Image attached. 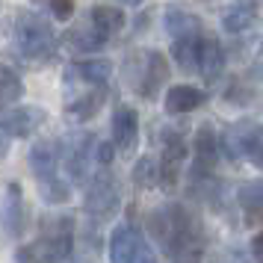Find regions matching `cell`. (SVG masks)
<instances>
[{"label":"cell","instance_id":"1","mask_svg":"<svg viewBox=\"0 0 263 263\" xmlns=\"http://www.w3.org/2000/svg\"><path fill=\"white\" fill-rule=\"evenodd\" d=\"M148 231L154 242L172 260H198L207 249V237L198 216L190 213L183 204L166 201L148 213Z\"/></svg>","mask_w":263,"mask_h":263},{"label":"cell","instance_id":"2","mask_svg":"<svg viewBox=\"0 0 263 263\" xmlns=\"http://www.w3.org/2000/svg\"><path fill=\"white\" fill-rule=\"evenodd\" d=\"M12 42L18 60H24L27 65H48L57 57V30L33 9H21L15 15L12 27Z\"/></svg>","mask_w":263,"mask_h":263},{"label":"cell","instance_id":"3","mask_svg":"<svg viewBox=\"0 0 263 263\" xmlns=\"http://www.w3.org/2000/svg\"><path fill=\"white\" fill-rule=\"evenodd\" d=\"M30 172L39 183V192L48 204H62L71 195V180L62 178V142L60 139H39L30 148Z\"/></svg>","mask_w":263,"mask_h":263},{"label":"cell","instance_id":"4","mask_svg":"<svg viewBox=\"0 0 263 263\" xmlns=\"http://www.w3.org/2000/svg\"><path fill=\"white\" fill-rule=\"evenodd\" d=\"M74 251V219L71 216H48L39 225V237L24 246L18 260H68Z\"/></svg>","mask_w":263,"mask_h":263},{"label":"cell","instance_id":"5","mask_svg":"<svg viewBox=\"0 0 263 263\" xmlns=\"http://www.w3.org/2000/svg\"><path fill=\"white\" fill-rule=\"evenodd\" d=\"M127 80L136 95L154 101L168 80V62L160 50H136L127 60Z\"/></svg>","mask_w":263,"mask_h":263},{"label":"cell","instance_id":"6","mask_svg":"<svg viewBox=\"0 0 263 263\" xmlns=\"http://www.w3.org/2000/svg\"><path fill=\"white\" fill-rule=\"evenodd\" d=\"M107 257L112 263H151L157 260L154 249L148 246V237L142 234V228L133 222H119L109 231L107 239Z\"/></svg>","mask_w":263,"mask_h":263},{"label":"cell","instance_id":"7","mask_svg":"<svg viewBox=\"0 0 263 263\" xmlns=\"http://www.w3.org/2000/svg\"><path fill=\"white\" fill-rule=\"evenodd\" d=\"M60 142H62V168H65L68 180L74 186H86L89 178L95 175L92 172V160H98L95 151H92V145H95L92 133L74 130L65 139H60Z\"/></svg>","mask_w":263,"mask_h":263},{"label":"cell","instance_id":"8","mask_svg":"<svg viewBox=\"0 0 263 263\" xmlns=\"http://www.w3.org/2000/svg\"><path fill=\"white\" fill-rule=\"evenodd\" d=\"M83 210L92 219H109L119 210V183L107 166H101V172H95L83 186Z\"/></svg>","mask_w":263,"mask_h":263},{"label":"cell","instance_id":"9","mask_svg":"<svg viewBox=\"0 0 263 263\" xmlns=\"http://www.w3.org/2000/svg\"><path fill=\"white\" fill-rule=\"evenodd\" d=\"M192 163H190V180L195 178H207L213 175L222 157V133H216L210 124H198L195 136H192Z\"/></svg>","mask_w":263,"mask_h":263},{"label":"cell","instance_id":"10","mask_svg":"<svg viewBox=\"0 0 263 263\" xmlns=\"http://www.w3.org/2000/svg\"><path fill=\"white\" fill-rule=\"evenodd\" d=\"M65 89H71L65 98V116L74 121H89L92 116H98L101 104L107 101V83L65 80Z\"/></svg>","mask_w":263,"mask_h":263},{"label":"cell","instance_id":"11","mask_svg":"<svg viewBox=\"0 0 263 263\" xmlns=\"http://www.w3.org/2000/svg\"><path fill=\"white\" fill-rule=\"evenodd\" d=\"M263 136V124L257 119H239L234 124H228L222 130V154L231 160V163H239V160H249L254 145L260 142Z\"/></svg>","mask_w":263,"mask_h":263},{"label":"cell","instance_id":"12","mask_svg":"<svg viewBox=\"0 0 263 263\" xmlns=\"http://www.w3.org/2000/svg\"><path fill=\"white\" fill-rule=\"evenodd\" d=\"M160 186L163 190H175V183L183 175V163H186V139L183 133L175 127H166L160 133Z\"/></svg>","mask_w":263,"mask_h":263},{"label":"cell","instance_id":"13","mask_svg":"<svg viewBox=\"0 0 263 263\" xmlns=\"http://www.w3.org/2000/svg\"><path fill=\"white\" fill-rule=\"evenodd\" d=\"M45 121H48V112L42 107H30V104L6 107L3 121H0V133H6V136H12V139H27V136H33L39 127H45Z\"/></svg>","mask_w":263,"mask_h":263},{"label":"cell","instance_id":"14","mask_svg":"<svg viewBox=\"0 0 263 263\" xmlns=\"http://www.w3.org/2000/svg\"><path fill=\"white\" fill-rule=\"evenodd\" d=\"M27 228V204H24V190L18 180L3 183V234L9 239H18Z\"/></svg>","mask_w":263,"mask_h":263},{"label":"cell","instance_id":"15","mask_svg":"<svg viewBox=\"0 0 263 263\" xmlns=\"http://www.w3.org/2000/svg\"><path fill=\"white\" fill-rule=\"evenodd\" d=\"M107 42H109V36L95 24V21H92V15H86L83 21H77V24L65 33V45H68V50H71V53H80V57L104 50L107 48Z\"/></svg>","mask_w":263,"mask_h":263},{"label":"cell","instance_id":"16","mask_svg":"<svg viewBox=\"0 0 263 263\" xmlns=\"http://www.w3.org/2000/svg\"><path fill=\"white\" fill-rule=\"evenodd\" d=\"M109 133H112V142L121 154H127L136 148V139H139V116L136 109L127 107V104H119L112 109V121H109Z\"/></svg>","mask_w":263,"mask_h":263},{"label":"cell","instance_id":"17","mask_svg":"<svg viewBox=\"0 0 263 263\" xmlns=\"http://www.w3.org/2000/svg\"><path fill=\"white\" fill-rule=\"evenodd\" d=\"M225 65H228V57H225V48H222L219 36L204 33V39H201V57H198V74L204 77V83H207V86L219 83V80H222V74H225Z\"/></svg>","mask_w":263,"mask_h":263},{"label":"cell","instance_id":"18","mask_svg":"<svg viewBox=\"0 0 263 263\" xmlns=\"http://www.w3.org/2000/svg\"><path fill=\"white\" fill-rule=\"evenodd\" d=\"M257 21V0H234L222 9V30L231 36H242Z\"/></svg>","mask_w":263,"mask_h":263},{"label":"cell","instance_id":"19","mask_svg":"<svg viewBox=\"0 0 263 263\" xmlns=\"http://www.w3.org/2000/svg\"><path fill=\"white\" fill-rule=\"evenodd\" d=\"M237 207L246 219V225H263V178L239 183Z\"/></svg>","mask_w":263,"mask_h":263},{"label":"cell","instance_id":"20","mask_svg":"<svg viewBox=\"0 0 263 263\" xmlns=\"http://www.w3.org/2000/svg\"><path fill=\"white\" fill-rule=\"evenodd\" d=\"M201 33H186V36H175L172 39V60L183 74L198 71V57H201Z\"/></svg>","mask_w":263,"mask_h":263},{"label":"cell","instance_id":"21","mask_svg":"<svg viewBox=\"0 0 263 263\" xmlns=\"http://www.w3.org/2000/svg\"><path fill=\"white\" fill-rule=\"evenodd\" d=\"M204 101H207V95L201 89H195L190 83H180V86H168L163 104H166V112H172V116H186V112L201 107Z\"/></svg>","mask_w":263,"mask_h":263},{"label":"cell","instance_id":"22","mask_svg":"<svg viewBox=\"0 0 263 263\" xmlns=\"http://www.w3.org/2000/svg\"><path fill=\"white\" fill-rule=\"evenodd\" d=\"M112 74V62L107 60H80L65 65L62 80H86V83H109Z\"/></svg>","mask_w":263,"mask_h":263},{"label":"cell","instance_id":"23","mask_svg":"<svg viewBox=\"0 0 263 263\" xmlns=\"http://www.w3.org/2000/svg\"><path fill=\"white\" fill-rule=\"evenodd\" d=\"M163 27H166L168 39L175 36H186V33H201L204 24L195 12H186V9H178V6H168L166 15H163Z\"/></svg>","mask_w":263,"mask_h":263},{"label":"cell","instance_id":"24","mask_svg":"<svg viewBox=\"0 0 263 263\" xmlns=\"http://www.w3.org/2000/svg\"><path fill=\"white\" fill-rule=\"evenodd\" d=\"M92 21H95L104 33H107L109 39L116 36V33H121L124 30V24H127V12L121 9V6H109V3H101V6H92Z\"/></svg>","mask_w":263,"mask_h":263},{"label":"cell","instance_id":"25","mask_svg":"<svg viewBox=\"0 0 263 263\" xmlns=\"http://www.w3.org/2000/svg\"><path fill=\"white\" fill-rule=\"evenodd\" d=\"M21 98H24L21 74L15 71L12 65H3V71H0V101H3V107H15Z\"/></svg>","mask_w":263,"mask_h":263},{"label":"cell","instance_id":"26","mask_svg":"<svg viewBox=\"0 0 263 263\" xmlns=\"http://www.w3.org/2000/svg\"><path fill=\"white\" fill-rule=\"evenodd\" d=\"M133 183L139 190H157L160 186V160H154L151 154L139 157V163L133 166Z\"/></svg>","mask_w":263,"mask_h":263},{"label":"cell","instance_id":"27","mask_svg":"<svg viewBox=\"0 0 263 263\" xmlns=\"http://www.w3.org/2000/svg\"><path fill=\"white\" fill-rule=\"evenodd\" d=\"M39 6H45L50 15H53V21H71L74 18V0H33Z\"/></svg>","mask_w":263,"mask_h":263},{"label":"cell","instance_id":"28","mask_svg":"<svg viewBox=\"0 0 263 263\" xmlns=\"http://www.w3.org/2000/svg\"><path fill=\"white\" fill-rule=\"evenodd\" d=\"M225 101L237 104V107H246V104L251 101V89L242 83V80H234V83H231V89L225 92Z\"/></svg>","mask_w":263,"mask_h":263},{"label":"cell","instance_id":"29","mask_svg":"<svg viewBox=\"0 0 263 263\" xmlns=\"http://www.w3.org/2000/svg\"><path fill=\"white\" fill-rule=\"evenodd\" d=\"M116 142H98V148H95V157H98V163L101 166H109L112 163V157H116Z\"/></svg>","mask_w":263,"mask_h":263},{"label":"cell","instance_id":"30","mask_svg":"<svg viewBox=\"0 0 263 263\" xmlns=\"http://www.w3.org/2000/svg\"><path fill=\"white\" fill-rule=\"evenodd\" d=\"M249 77L251 80H263V42L257 45V50H254V60H251V65H249Z\"/></svg>","mask_w":263,"mask_h":263},{"label":"cell","instance_id":"31","mask_svg":"<svg viewBox=\"0 0 263 263\" xmlns=\"http://www.w3.org/2000/svg\"><path fill=\"white\" fill-rule=\"evenodd\" d=\"M251 254H254L257 260H263V231H257V234L251 237Z\"/></svg>","mask_w":263,"mask_h":263},{"label":"cell","instance_id":"32","mask_svg":"<svg viewBox=\"0 0 263 263\" xmlns=\"http://www.w3.org/2000/svg\"><path fill=\"white\" fill-rule=\"evenodd\" d=\"M249 160H251V163H254L257 168H263V136H260V142L254 145V151H251Z\"/></svg>","mask_w":263,"mask_h":263}]
</instances>
